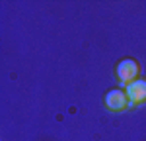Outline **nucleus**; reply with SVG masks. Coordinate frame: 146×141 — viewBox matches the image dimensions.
Returning <instances> with one entry per match:
<instances>
[{
	"label": "nucleus",
	"instance_id": "1",
	"mask_svg": "<svg viewBox=\"0 0 146 141\" xmlns=\"http://www.w3.org/2000/svg\"><path fill=\"white\" fill-rule=\"evenodd\" d=\"M115 77L123 86H129L131 82H135L136 79H140V65L138 61H135L133 57L121 59L115 67Z\"/></svg>",
	"mask_w": 146,
	"mask_h": 141
},
{
	"label": "nucleus",
	"instance_id": "2",
	"mask_svg": "<svg viewBox=\"0 0 146 141\" xmlns=\"http://www.w3.org/2000/svg\"><path fill=\"white\" fill-rule=\"evenodd\" d=\"M103 106L109 112H123V110H127V106H131V104H129L127 92H125L123 88H113V90H109V92L105 94Z\"/></svg>",
	"mask_w": 146,
	"mask_h": 141
},
{
	"label": "nucleus",
	"instance_id": "3",
	"mask_svg": "<svg viewBox=\"0 0 146 141\" xmlns=\"http://www.w3.org/2000/svg\"><path fill=\"white\" fill-rule=\"evenodd\" d=\"M125 92H127L131 106L146 104V77H140L135 82H131L129 86H125Z\"/></svg>",
	"mask_w": 146,
	"mask_h": 141
}]
</instances>
